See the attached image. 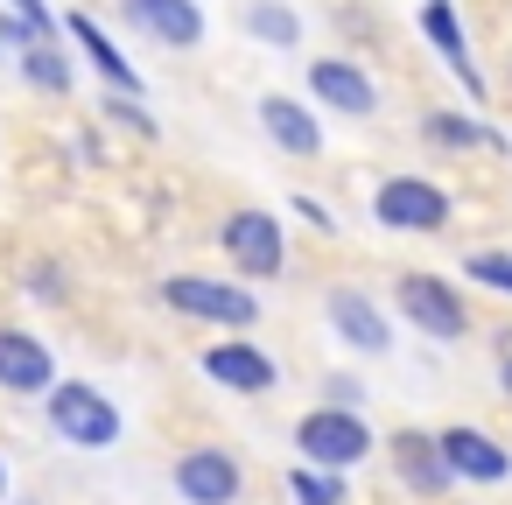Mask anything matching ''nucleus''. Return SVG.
<instances>
[{
  "mask_svg": "<svg viewBox=\"0 0 512 505\" xmlns=\"http://www.w3.org/2000/svg\"><path fill=\"white\" fill-rule=\"evenodd\" d=\"M295 449H302L309 470L344 477V470H358V463L372 456V428H365L358 407H309V414L295 421Z\"/></svg>",
  "mask_w": 512,
  "mask_h": 505,
  "instance_id": "1",
  "label": "nucleus"
},
{
  "mask_svg": "<svg viewBox=\"0 0 512 505\" xmlns=\"http://www.w3.org/2000/svg\"><path fill=\"white\" fill-rule=\"evenodd\" d=\"M43 407H50V428H57L71 449H113V442L127 435V414H120L99 386H85V379H57V386L43 393Z\"/></svg>",
  "mask_w": 512,
  "mask_h": 505,
  "instance_id": "2",
  "label": "nucleus"
},
{
  "mask_svg": "<svg viewBox=\"0 0 512 505\" xmlns=\"http://www.w3.org/2000/svg\"><path fill=\"white\" fill-rule=\"evenodd\" d=\"M393 309L421 330V337H435V344H456L463 330H470V309H463V295L442 281V274H400L393 281Z\"/></svg>",
  "mask_w": 512,
  "mask_h": 505,
  "instance_id": "3",
  "label": "nucleus"
},
{
  "mask_svg": "<svg viewBox=\"0 0 512 505\" xmlns=\"http://www.w3.org/2000/svg\"><path fill=\"white\" fill-rule=\"evenodd\" d=\"M162 302H169L176 316L225 323V330H246V323L260 316L253 288H239V281H211V274H169V281H162Z\"/></svg>",
  "mask_w": 512,
  "mask_h": 505,
  "instance_id": "4",
  "label": "nucleus"
},
{
  "mask_svg": "<svg viewBox=\"0 0 512 505\" xmlns=\"http://www.w3.org/2000/svg\"><path fill=\"white\" fill-rule=\"evenodd\" d=\"M372 218L386 232H449V190H435L428 176H386L372 190Z\"/></svg>",
  "mask_w": 512,
  "mask_h": 505,
  "instance_id": "5",
  "label": "nucleus"
},
{
  "mask_svg": "<svg viewBox=\"0 0 512 505\" xmlns=\"http://www.w3.org/2000/svg\"><path fill=\"white\" fill-rule=\"evenodd\" d=\"M218 239H225V253H232V267L246 281H274L281 260H288V239H281V218L274 211H232Z\"/></svg>",
  "mask_w": 512,
  "mask_h": 505,
  "instance_id": "6",
  "label": "nucleus"
},
{
  "mask_svg": "<svg viewBox=\"0 0 512 505\" xmlns=\"http://www.w3.org/2000/svg\"><path fill=\"white\" fill-rule=\"evenodd\" d=\"M176 491H183V505H239L246 470H239L232 449L204 442V449H183L176 456Z\"/></svg>",
  "mask_w": 512,
  "mask_h": 505,
  "instance_id": "7",
  "label": "nucleus"
},
{
  "mask_svg": "<svg viewBox=\"0 0 512 505\" xmlns=\"http://www.w3.org/2000/svg\"><path fill=\"white\" fill-rule=\"evenodd\" d=\"M435 456H442V470L463 477V484H505V477H512V449H498L484 428H463V421L435 435Z\"/></svg>",
  "mask_w": 512,
  "mask_h": 505,
  "instance_id": "8",
  "label": "nucleus"
},
{
  "mask_svg": "<svg viewBox=\"0 0 512 505\" xmlns=\"http://www.w3.org/2000/svg\"><path fill=\"white\" fill-rule=\"evenodd\" d=\"M309 92H316L330 113H344V120H372V113H379V85H372L358 64H344V57H316V64H309Z\"/></svg>",
  "mask_w": 512,
  "mask_h": 505,
  "instance_id": "9",
  "label": "nucleus"
},
{
  "mask_svg": "<svg viewBox=\"0 0 512 505\" xmlns=\"http://www.w3.org/2000/svg\"><path fill=\"white\" fill-rule=\"evenodd\" d=\"M204 379H218L225 393H274V358L260 351V344H246V337H225V344H211L204 351Z\"/></svg>",
  "mask_w": 512,
  "mask_h": 505,
  "instance_id": "10",
  "label": "nucleus"
},
{
  "mask_svg": "<svg viewBox=\"0 0 512 505\" xmlns=\"http://www.w3.org/2000/svg\"><path fill=\"white\" fill-rule=\"evenodd\" d=\"M50 386H57L50 344L29 330H0V393H50Z\"/></svg>",
  "mask_w": 512,
  "mask_h": 505,
  "instance_id": "11",
  "label": "nucleus"
},
{
  "mask_svg": "<svg viewBox=\"0 0 512 505\" xmlns=\"http://www.w3.org/2000/svg\"><path fill=\"white\" fill-rule=\"evenodd\" d=\"M120 15H127L134 29H148L155 43H169V50H197V43H204L197 0H120Z\"/></svg>",
  "mask_w": 512,
  "mask_h": 505,
  "instance_id": "12",
  "label": "nucleus"
},
{
  "mask_svg": "<svg viewBox=\"0 0 512 505\" xmlns=\"http://www.w3.org/2000/svg\"><path fill=\"white\" fill-rule=\"evenodd\" d=\"M421 36H428V43L442 50V64L463 78L470 106H484V78H477V64H470V36H463V22H456L449 0H421Z\"/></svg>",
  "mask_w": 512,
  "mask_h": 505,
  "instance_id": "13",
  "label": "nucleus"
},
{
  "mask_svg": "<svg viewBox=\"0 0 512 505\" xmlns=\"http://www.w3.org/2000/svg\"><path fill=\"white\" fill-rule=\"evenodd\" d=\"M260 127H267V141H274L281 155H295V162L323 155V127H316V113L295 106L288 92H267V99H260Z\"/></svg>",
  "mask_w": 512,
  "mask_h": 505,
  "instance_id": "14",
  "label": "nucleus"
},
{
  "mask_svg": "<svg viewBox=\"0 0 512 505\" xmlns=\"http://www.w3.org/2000/svg\"><path fill=\"white\" fill-rule=\"evenodd\" d=\"M57 29H64V36H71V43H78V50L92 57V71H99V78H106L113 92L141 99V71H134V64L120 57V43H113V36H106V29L92 22V15H71V22H57Z\"/></svg>",
  "mask_w": 512,
  "mask_h": 505,
  "instance_id": "15",
  "label": "nucleus"
},
{
  "mask_svg": "<svg viewBox=\"0 0 512 505\" xmlns=\"http://www.w3.org/2000/svg\"><path fill=\"white\" fill-rule=\"evenodd\" d=\"M386 449H393V470H400V484H407V491H421V498H442V491L456 484V477L442 470V456H435V435H414V428H400Z\"/></svg>",
  "mask_w": 512,
  "mask_h": 505,
  "instance_id": "16",
  "label": "nucleus"
},
{
  "mask_svg": "<svg viewBox=\"0 0 512 505\" xmlns=\"http://www.w3.org/2000/svg\"><path fill=\"white\" fill-rule=\"evenodd\" d=\"M330 330L351 344V351H386L393 337H386V316L358 295V288H330Z\"/></svg>",
  "mask_w": 512,
  "mask_h": 505,
  "instance_id": "17",
  "label": "nucleus"
},
{
  "mask_svg": "<svg viewBox=\"0 0 512 505\" xmlns=\"http://www.w3.org/2000/svg\"><path fill=\"white\" fill-rule=\"evenodd\" d=\"M246 36H260L274 50H295L302 43V22H295V8H281V0H253V8H246Z\"/></svg>",
  "mask_w": 512,
  "mask_h": 505,
  "instance_id": "18",
  "label": "nucleus"
},
{
  "mask_svg": "<svg viewBox=\"0 0 512 505\" xmlns=\"http://www.w3.org/2000/svg\"><path fill=\"white\" fill-rule=\"evenodd\" d=\"M15 64H22V78H29L36 92H71V57H64L57 43H29Z\"/></svg>",
  "mask_w": 512,
  "mask_h": 505,
  "instance_id": "19",
  "label": "nucleus"
},
{
  "mask_svg": "<svg viewBox=\"0 0 512 505\" xmlns=\"http://www.w3.org/2000/svg\"><path fill=\"white\" fill-rule=\"evenodd\" d=\"M428 141H442V148H498L505 155V134H491L477 120H456V113H428Z\"/></svg>",
  "mask_w": 512,
  "mask_h": 505,
  "instance_id": "20",
  "label": "nucleus"
},
{
  "mask_svg": "<svg viewBox=\"0 0 512 505\" xmlns=\"http://www.w3.org/2000/svg\"><path fill=\"white\" fill-rule=\"evenodd\" d=\"M288 498H295V505H344V477L295 463V470H288Z\"/></svg>",
  "mask_w": 512,
  "mask_h": 505,
  "instance_id": "21",
  "label": "nucleus"
},
{
  "mask_svg": "<svg viewBox=\"0 0 512 505\" xmlns=\"http://www.w3.org/2000/svg\"><path fill=\"white\" fill-rule=\"evenodd\" d=\"M463 274H470V281H484V288H498V295H512V253H477Z\"/></svg>",
  "mask_w": 512,
  "mask_h": 505,
  "instance_id": "22",
  "label": "nucleus"
},
{
  "mask_svg": "<svg viewBox=\"0 0 512 505\" xmlns=\"http://www.w3.org/2000/svg\"><path fill=\"white\" fill-rule=\"evenodd\" d=\"M8 15H22V22H29V29H36L43 43H57V15L43 8V0H15V8H8Z\"/></svg>",
  "mask_w": 512,
  "mask_h": 505,
  "instance_id": "23",
  "label": "nucleus"
},
{
  "mask_svg": "<svg viewBox=\"0 0 512 505\" xmlns=\"http://www.w3.org/2000/svg\"><path fill=\"white\" fill-rule=\"evenodd\" d=\"M106 113H113V120H120V127H134V134H155V120H148V113H141V106H134V99H127V92H120V99H113V106H106Z\"/></svg>",
  "mask_w": 512,
  "mask_h": 505,
  "instance_id": "24",
  "label": "nucleus"
},
{
  "mask_svg": "<svg viewBox=\"0 0 512 505\" xmlns=\"http://www.w3.org/2000/svg\"><path fill=\"white\" fill-rule=\"evenodd\" d=\"M323 393H330L323 407H358V400H365V386H358V379H330Z\"/></svg>",
  "mask_w": 512,
  "mask_h": 505,
  "instance_id": "25",
  "label": "nucleus"
},
{
  "mask_svg": "<svg viewBox=\"0 0 512 505\" xmlns=\"http://www.w3.org/2000/svg\"><path fill=\"white\" fill-rule=\"evenodd\" d=\"M0 43H22V50H29V43H43V36H36L22 15H0Z\"/></svg>",
  "mask_w": 512,
  "mask_h": 505,
  "instance_id": "26",
  "label": "nucleus"
},
{
  "mask_svg": "<svg viewBox=\"0 0 512 505\" xmlns=\"http://www.w3.org/2000/svg\"><path fill=\"white\" fill-rule=\"evenodd\" d=\"M295 211H302V218H309V225H316V232H337V225H330V211H323V204H316V197H295Z\"/></svg>",
  "mask_w": 512,
  "mask_h": 505,
  "instance_id": "27",
  "label": "nucleus"
},
{
  "mask_svg": "<svg viewBox=\"0 0 512 505\" xmlns=\"http://www.w3.org/2000/svg\"><path fill=\"white\" fill-rule=\"evenodd\" d=\"M498 386H505V400H512V344H505V358H498Z\"/></svg>",
  "mask_w": 512,
  "mask_h": 505,
  "instance_id": "28",
  "label": "nucleus"
},
{
  "mask_svg": "<svg viewBox=\"0 0 512 505\" xmlns=\"http://www.w3.org/2000/svg\"><path fill=\"white\" fill-rule=\"evenodd\" d=\"M0 498H8V463H0Z\"/></svg>",
  "mask_w": 512,
  "mask_h": 505,
  "instance_id": "29",
  "label": "nucleus"
}]
</instances>
